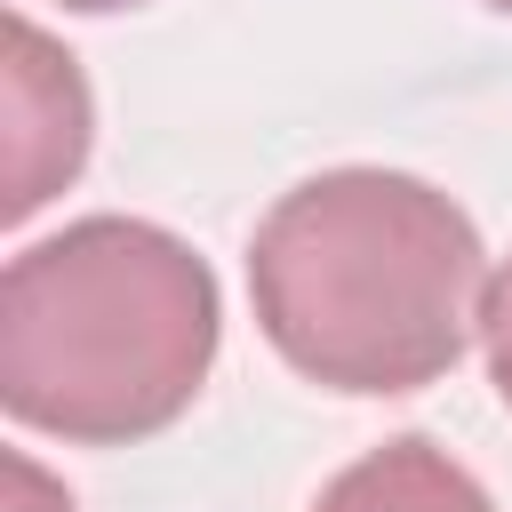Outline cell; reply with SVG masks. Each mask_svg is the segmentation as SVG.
<instances>
[{"instance_id": "cell-2", "label": "cell", "mask_w": 512, "mask_h": 512, "mask_svg": "<svg viewBox=\"0 0 512 512\" xmlns=\"http://www.w3.org/2000/svg\"><path fill=\"white\" fill-rule=\"evenodd\" d=\"M224 336L216 272L144 216H80L0 272V400L16 424L128 448L192 408Z\"/></svg>"}, {"instance_id": "cell-8", "label": "cell", "mask_w": 512, "mask_h": 512, "mask_svg": "<svg viewBox=\"0 0 512 512\" xmlns=\"http://www.w3.org/2000/svg\"><path fill=\"white\" fill-rule=\"evenodd\" d=\"M488 8H504V16H512V0H488Z\"/></svg>"}, {"instance_id": "cell-1", "label": "cell", "mask_w": 512, "mask_h": 512, "mask_svg": "<svg viewBox=\"0 0 512 512\" xmlns=\"http://www.w3.org/2000/svg\"><path fill=\"white\" fill-rule=\"evenodd\" d=\"M472 216L400 168H328L280 192L248 240V296L272 352L328 392H424L480 328Z\"/></svg>"}, {"instance_id": "cell-4", "label": "cell", "mask_w": 512, "mask_h": 512, "mask_svg": "<svg viewBox=\"0 0 512 512\" xmlns=\"http://www.w3.org/2000/svg\"><path fill=\"white\" fill-rule=\"evenodd\" d=\"M312 512H496V504H488V488L448 448L400 432V440L368 448L360 464H344L312 496Z\"/></svg>"}, {"instance_id": "cell-7", "label": "cell", "mask_w": 512, "mask_h": 512, "mask_svg": "<svg viewBox=\"0 0 512 512\" xmlns=\"http://www.w3.org/2000/svg\"><path fill=\"white\" fill-rule=\"evenodd\" d=\"M64 8H80V16H112V8H136V0H64Z\"/></svg>"}, {"instance_id": "cell-5", "label": "cell", "mask_w": 512, "mask_h": 512, "mask_svg": "<svg viewBox=\"0 0 512 512\" xmlns=\"http://www.w3.org/2000/svg\"><path fill=\"white\" fill-rule=\"evenodd\" d=\"M480 344H488V384H496L504 408H512V256L496 264V280H488V296H480Z\"/></svg>"}, {"instance_id": "cell-3", "label": "cell", "mask_w": 512, "mask_h": 512, "mask_svg": "<svg viewBox=\"0 0 512 512\" xmlns=\"http://www.w3.org/2000/svg\"><path fill=\"white\" fill-rule=\"evenodd\" d=\"M0 40H8V200L0 208L16 224L80 176V160H88V80L32 16H8Z\"/></svg>"}, {"instance_id": "cell-6", "label": "cell", "mask_w": 512, "mask_h": 512, "mask_svg": "<svg viewBox=\"0 0 512 512\" xmlns=\"http://www.w3.org/2000/svg\"><path fill=\"white\" fill-rule=\"evenodd\" d=\"M8 512H72V496H64L32 456H8Z\"/></svg>"}]
</instances>
